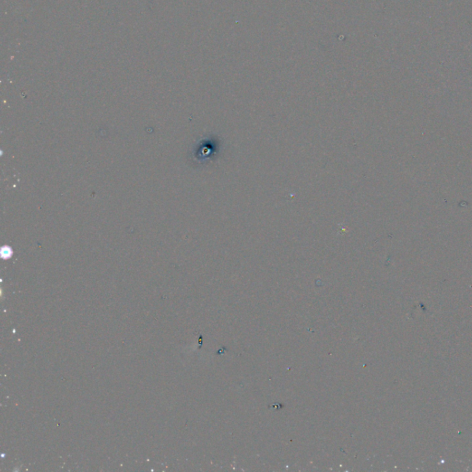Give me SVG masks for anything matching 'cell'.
<instances>
[{
    "label": "cell",
    "mask_w": 472,
    "mask_h": 472,
    "mask_svg": "<svg viewBox=\"0 0 472 472\" xmlns=\"http://www.w3.org/2000/svg\"><path fill=\"white\" fill-rule=\"evenodd\" d=\"M220 144L217 138H208L205 141H201L196 153L197 160L201 163L207 161H211L220 152Z\"/></svg>",
    "instance_id": "1"
}]
</instances>
